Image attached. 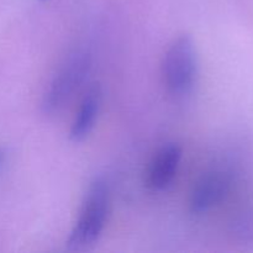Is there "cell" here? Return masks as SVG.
Listing matches in <instances>:
<instances>
[{"label":"cell","mask_w":253,"mask_h":253,"mask_svg":"<svg viewBox=\"0 0 253 253\" xmlns=\"http://www.w3.org/2000/svg\"><path fill=\"white\" fill-rule=\"evenodd\" d=\"M162 77L173 95H185L192 90L198 77V54L190 35H179L169 44L162 61Z\"/></svg>","instance_id":"3957f363"},{"label":"cell","mask_w":253,"mask_h":253,"mask_svg":"<svg viewBox=\"0 0 253 253\" xmlns=\"http://www.w3.org/2000/svg\"><path fill=\"white\" fill-rule=\"evenodd\" d=\"M103 104V89L99 84H93L83 96L72 123L69 137L73 142L85 140L98 123L99 114Z\"/></svg>","instance_id":"8992f818"},{"label":"cell","mask_w":253,"mask_h":253,"mask_svg":"<svg viewBox=\"0 0 253 253\" xmlns=\"http://www.w3.org/2000/svg\"><path fill=\"white\" fill-rule=\"evenodd\" d=\"M183 151L177 143H167L163 146L151 162L148 170V185L156 192H161L169 187L177 175Z\"/></svg>","instance_id":"5b68a950"},{"label":"cell","mask_w":253,"mask_h":253,"mask_svg":"<svg viewBox=\"0 0 253 253\" xmlns=\"http://www.w3.org/2000/svg\"><path fill=\"white\" fill-rule=\"evenodd\" d=\"M91 69V53L79 48L66 57L44 90L41 101L42 113H59L88 78Z\"/></svg>","instance_id":"7a4b0ae2"},{"label":"cell","mask_w":253,"mask_h":253,"mask_svg":"<svg viewBox=\"0 0 253 253\" xmlns=\"http://www.w3.org/2000/svg\"><path fill=\"white\" fill-rule=\"evenodd\" d=\"M110 210V194L108 184L96 178L89 184L78 219L67 240V247L72 251H82L93 246L104 231Z\"/></svg>","instance_id":"6da1fadb"},{"label":"cell","mask_w":253,"mask_h":253,"mask_svg":"<svg viewBox=\"0 0 253 253\" xmlns=\"http://www.w3.org/2000/svg\"><path fill=\"white\" fill-rule=\"evenodd\" d=\"M234 173L229 169H214L205 173L190 194L189 208L193 214H204L219 205L229 194Z\"/></svg>","instance_id":"277c9868"}]
</instances>
